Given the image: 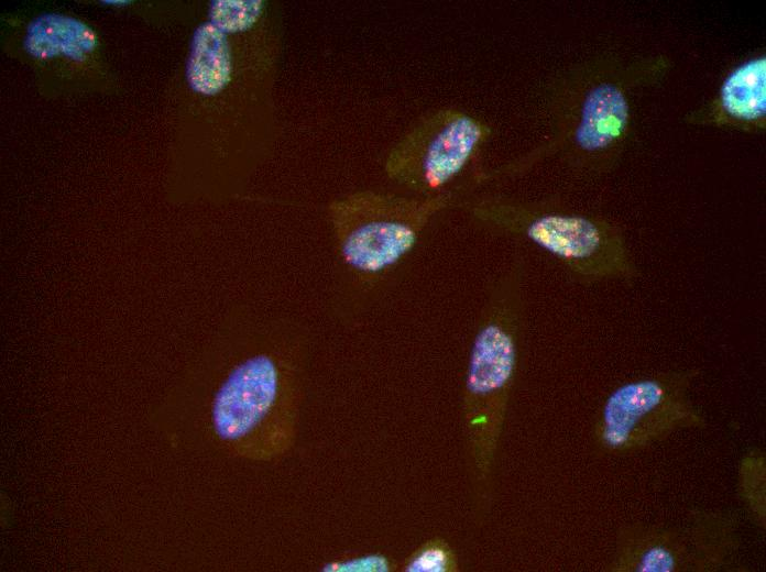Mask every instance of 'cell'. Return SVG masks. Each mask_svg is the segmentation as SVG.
Returning <instances> with one entry per match:
<instances>
[{
  "instance_id": "1",
  "label": "cell",
  "mask_w": 766,
  "mask_h": 572,
  "mask_svg": "<svg viewBox=\"0 0 766 572\" xmlns=\"http://www.w3.org/2000/svg\"><path fill=\"white\" fill-rule=\"evenodd\" d=\"M672 68L663 53L600 54L565 68L547 87L548 136L525 154L483 169L479 185L523 176L549 158L586 176L613 172L627 146L637 92L660 84Z\"/></svg>"
},
{
  "instance_id": "2",
  "label": "cell",
  "mask_w": 766,
  "mask_h": 572,
  "mask_svg": "<svg viewBox=\"0 0 766 572\" xmlns=\"http://www.w3.org/2000/svg\"><path fill=\"white\" fill-rule=\"evenodd\" d=\"M474 223L529 242L582 285L633 284L641 268L617 223L550 199L468 193L457 204Z\"/></svg>"
},
{
  "instance_id": "3",
  "label": "cell",
  "mask_w": 766,
  "mask_h": 572,
  "mask_svg": "<svg viewBox=\"0 0 766 572\" xmlns=\"http://www.w3.org/2000/svg\"><path fill=\"white\" fill-rule=\"evenodd\" d=\"M299 373L295 349L287 345L269 344L238 362L212 398L216 436L253 461L284 455L296 435Z\"/></svg>"
},
{
  "instance_id": "4",
  "label": "cell",
  "mask_w": 766,
  "mask_h": 572,
  "mask_svg": "<svg viewBox=\"0 0 766 572\" xmlns=\"http://www.w3.org/2000/svg\"><path fill=\"white\" fill-rule=\"evenodd\" d=\"M462 196L407 197L365 189L332 200L328 217L342 266L362 280L386 274L412 252L430 220L456 207Z\"/></svg>"
},
{
  "instance_id": "5",
  "label": "cell",
  "mask_w": 766,
  "mask_h": 572,
  "mask_svg": "<svg viewBox=\"0 0 766 572\" xmlns=\"http://www.w3.org/2000/svg\"><path fill=\"white\" fill-rule=\"evenodd\" d=\"M526 262L516 255L486 296L471 345L463 391L469 427L496 437L515 382L525 314Z\"/></svg>"
},
{
  "instance_id": "6",
  "label": "cell",
  "mask_w": 766,
  "mask_h": 572,
  "mask_svg": "<svg viewBox=\"0 0 766 572\" xmlns=\"http://www.w3.org/2000/svg\"><path fill=\"white\" fill-rule=\"evenodd\" d=\"M493 130L484 120L464 110L444 107L418 119L390 148L384 172L392 182L428 197L446 193L468 194L459 180L468 173L477 179V166Z\"/></svg>"
},
{
  "instance_id": "7",
  "label": "cell",
  "mask_w": 766,
  "mask_h": 572,
  "mask_svg": "<svg viewBox=\"0 0 766 572\" xmlns=\"http://www.w3.org/2000/svg\"><path fill=\"white\" fill-rule=\"evenodd\" d=\"M697 366L634 378L614 387L598 414L593 438L604 453L641 452L681 430L705 429L707 418L690 391Z\"/></svg>"
},
{
  "instance_id": "8",
  "label": "cell",
  "mask_w": 766,
  "mask_h": 572,
  "mask_svg": "<svg viewBox=\"0 0 766 572\" xmlns=\"http://www.w3.org/2000/svg\"><path fill=\"white\" fill-rule=\"evenodd\" d=\"M741 544L734 513L693 507L680 525L632 522L620 527L604 570L718 572L731 566Z\"/></svg>"
},
{
  "instance_id": "9",
  "label": "cell",
  "mask_w": 766,
  "mask_h": 572,
  "mask_svg": "<svg viewBox=\"0 0 766 572\" xmlns=\"http://www.w3.org/2000/svg\"><path fill=\"white\" fill-rule=\"evenodd\" d=\"M682 122L746 134L766 130V53L756 52L732 67L716 92L689 110Z\"/></svg>"
},
{
  "instance_id": "10",
  "label": "cell",
  "mask_w": 766,
  "mask_h": 572,
  "mask_svg": "<svg viewBox=\"0 0 766 572\" xmlns=\"http://www.w3.org/2000/svg\"><path fill=\"white\" fill-rule=\"evenodd\" d=\"M232 59L227 34L211 22L200 24L193 36L186 76L190 88L215 96L231 80Z\"/></svg>"
},
{
  "instance_id": "11",
  "label": "cell",
  "mask_w": 766,
  "mask_h": 572,
  "mask_svg": "<svg viewBox=\"0 0 766 572\" xmlns=\"http://www.w3.org/2000/svg\"><path fill=\"white\" fill-rule=\"evenodd\" d=\"M24 46L37 58L63 55L81 61L95 48L96 35L78 20L59 14H45L30 24Z\"/></svg>"
},
{
  "instance_id": "12",
  "label": "cell",
  "mask_w": 766,
  "mask_h": 572,
  "mask_svg": "<svg viewBox=\"0 0 766 572\" xmlns=\"http://www.w3.org/2000/svg\"><path fill=\"white\" fill-rule=\"evenodd\" d=\"M736 494L752 524L765 531L766 454L760 448H751L740 459Z\"/></svg>"
},
{
  "instance_id": "13",
  "label": "cell",
  "mask_w": 766,
  "mask_h": 572,
  "mask_svg": "<svg viewBox=\"0 0 766 572\" xmlns=\"http://www.w3.org/2000/svg\"><path fill=\"white\" fill-rule=\"evenodd\" d=\"M264 11L262 0H216L209 9V19L223 33L245 32L253 28Z\"/></svg>"
},
{
  "instance_id": "14",
  "label": "cell",
  "mask_w": 766,
  "mask_h": 572,
  "mask_svg": "<svg viewBox=\"0 0 766 572\" xmlns=\"http://www.w3.org/2000/svg\"><path fill=\"white\" fill-rule=\"evenodd\" d=\"M456 559L442 540H430L418 548L407 560L408 572H448L456 570Z\"/></svg>"
},
{
  "instance_id": "15",
  "label": "cell",
  "mask_w": 766,
  "mask_h": 572,
  "mask_svg": "<svg viewBox=\"0 0 766 572\" xmlns=\"http://www.w3.org/2000/svg\"><path fill=\"white\" fill-rule=\"evenodd\" d=\"M332 571H386L389 562L385 558L373 556L352 559L341 563H333Z\"/></svg>"
}]
</instances>
